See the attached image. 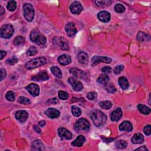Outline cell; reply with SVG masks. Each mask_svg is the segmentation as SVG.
<instances>
[{"instance_id":"6da1fadb","label":"cell","mask_w":151,"mask_h":151,"mask_svg":"<svg viewBox=\"0 0 151 151\" xmlns=\"http://www.w3.org/2000/svg\"><path fill=\"white\" fill-rule=\"evenodd\" d=\"M90 117L94 124L98 127L103 126L106 121L107 117L101 110H94L91 112Z\"/></svg>"},{"instance_id":"7a4b0ae2","label":"cell","mask_w":151,"mask_h":151,"mask_svg":"<svg viewBox=\"0 0 151 151\" xmlns=\"http://www.w3.org/2000/svg\"><path fill=\"white\" fill-rule=\"evenodd\" d=\"M30 40L37 45H44L46 43V38L38 30H34L31 32Z\"/></svg>"},{"instance_id":"3957f363","label":"cell","mask_w":151,"mask_h":151,"mask_svg":"<svg viewBox=\"0 0 151 151\" xmlns=\"http://www.w3.org/2000/svg\"><path fill=\"white\" fill-rule=\"evenodd\" d=\"M46 63V59L44 57H41L36 58L33 60H31L27 62L26 65L25 67L27 70H31L35 68L40 67Z\"/></svg>"},{"instance_id":"277c9868","label":"cell","mask_w":151,"mask_h":151,"mask_svg":"<svg viewBox=\"0 0 151 151\" xmlns=\"http://www.w3.org/2000/svg\"><path fill=\"white\" fill-rule=\"evenodd\" d=\"M90 123L89 121L86 119H80L75 123L74 128L78 132H87L90 129Z\"/></svg>"},{"instance_id":"5b68a950","label":"cell","mask_w":151,"mask_h":151,"mask_svg":"<svg viewBox=\"0 0 151 151\" xmlns=\"http://www.w3.org/2000/svg\"><path fill=\"white\" fill-rule=\"evenodd\" d=\"M24 16L27 21H32L34 17V10L31 4H25L23 6Z\"/></svg>"},{"instance_id":"8992f818","label":"cell","mask_w":151,"mask_h":151,"mask_svg":"<svg viewBox=\"0 0 151 151\" xmlns=\"http://www.w3.org/2000/svg\"><path fill=\"white\" fill-rule=\"evenodd\" d=\"M14 31V27L12 25L8 24L4 25L0 30V35L3 39H10L12 37Z\"/></svg>"},{"instance_id":"52a82bcc","label":"cell","mask_w":151,"mask_h":151,"mask_svg":"<svg viewBox=\"0 0 151 151\" xmlns=\"http://www.w3.org/2000/svg\"><path fill=\"white\" fill-rule=\"evenodd\" d=\"M91 62L93 65H96L100 63H110L112 62V59L107 57H103V56H93L91 59Z\"/></svg>"},{"instance_id":"ba28073f","label":"cell","mask_w":151,"mask_h":151,"mask_svg":"<svg viewBox=\"0 0 151 151\" xmlns=\"http://www.w3.org/2000/svg\"><path fill=\"white\" fill-rule=\"evenodd\" d=\"M26 89L30 93L31 95L33 97H36L39 95L40 88L39 86L36 84L31 83L26 87Z\"/></svg>"},{"instance_id":"9c48e42d","label":"cell","mask_w":151,"mask_h":151,"mask_svg":"<svg viewBox=\"0 0 151 151\" xmlns=\"http://www.w3.org/2000/svg\"><path fill=\"white\" fill-rule=\"evenodd\" d=\"M68 82L75 91H81L83 88V84L74 78H69Z\"/></svg>"},{"instance_id":"30bf717a","label":"cell","mask_w":151,"mask_h":151,"mask_svg":"<svg viewBox=\"0 0 151 151\" xmlns=\"http://www.w3.org/2000/svg\"><path fill=\"white\" fill-rule=\"evenodd\" d=\"M83 8L82 4L78 1H75L73 3L70 7V10L71 12L73 14L76 15L79 14L83 11Z\"/></svg>"},{"instance_id":"8fae6325","label":"cell","mask_w":151,"mask_h":151,"mask_svg":"<svg viewBox=\"0 0 151 151\" xmlns=\"http://www.w3.org/2000/svg\"><path fill=\"white\" fill-rule=\"evenodd\" d=\"M58 134L59 136L63 139L70 140L72 138V134L67 129L60 127L58 129Z\"/></svg>"},{"instance_id":"7c38bea8","label":"cell","mask_w":151,"mask_h":151,"mask_svg":"<svg viewBox=\"0 0 151 151\" xmlns=\"http://www.w3.org/2000/svg\"><path fill=\"white\" fill-rule=\"evenodd\" d=\"M122 110L121 108H116L115 110H113L110 115V119L113 122H118L119 121L122 116Z\"/></svg>"},{"instance_id":"4fadbf2b","label":"cell","mask_w":151,"mask_h":151,"mask_svg":"<svg viewBox=\"0 0 151 151\" xmlns=\"http://www.w3.org/2000/svg\"><path fill=\"white\" fill-rule=\"evenodd\" d=\"M54 39L56 40V42H54V43H56L57 44L59 45L62 50H69V44L67 43V41L65 39H64V37H55Z\"/></svg>"},{"instance_id":"5bb4252c","label":"cell","mask_w":151,"mask_h":151,"mask_svg":"<svg viewBox=\"0 0 151 151\" xmlns=\"http://www.w3.org/2000/svg\"><path fill=\"white\" fill-rule=\"evenodd\" d=\"M49 76L48 73L46 71H42L39 73H38L37 75L34 76L31 78L32 80L35 82H42V81H46L48 80Z\"/></svg>"},{"instance_id":"9a60e30c","label":"cell","mask_w":151,"mask_h":151,"mask_svg":"<svg viewBox=\"0 0 151 151\" xmlns=\"http://www.w3.org/2000/svg\"><path fill=\"white\" fill-rule=\"evenodd\" d=\"M15 116L18 121L21 122H24L27 120L28 118V114L25 110H19L15 113Z\"/></svg>"},{"instance_id":"2e32d148","label":"cell","mask_w":151,"mask_h":151,"mask_svg":"<svg viewBox=\"0 0 151 151\" xmlns=\"http://www.w3.org/2000/svg\"><path fill=\"white\" fill-rule=\"evenodd\" d=\"M58 62L62 66H66L71 63V57L67 54H63L60 55L57 59Z\"/></svg>"},{"instance_id":"e0dca14e","label":"cell","mask_w":151,"mask_h":151,"mask_svg":"<svg viewBox=\"0 0 151 151\" xmlns=\"http://www.w3.org/2000/svg\"><path fill=\"white\" fill-rule=\"evenodd\" d=\"M45 113L49 118L55 119L59 116L60 111L55 108H49L46 111Z\"/></svg>"},{"instance_id":"ac0fdd59","label":"cell","mask_w":151,"mask_h":151,"mask_svg":"<svg viewBox=\"0 0 151 151\" xmlns=\"http://www.w3.org/2000/svg\"><path fill=\"white\" fill-rule=\"evenodd\" d=\"M66 33L69 37H73L77 33L76 28L73 23H69L66 26Z\"/></svg>"},{"instance_id":"d6986e66","label":"cell","mask_w":151,"mask_h":151,"mask_svg":"<svg viewBox=\"0 0 151 151\" xmlns=\"http://www.w3.org/2000/svg\"><path fill=\"white\" fill-rule=\"evenodd\" d=\"M98 17L99 19V20H100L102 22L104 23H107L110 21L111 15L107 11H101L98 14Z\"/></svg>"},{"instance_id":"ffe728a7","label":"cell","mask_w":151,"mask_h":151,"mask_svg":"<svg viewBox=\"0 0 151 151\" xmlns=\"http://www.w3.org/2000/svg\"><path fill=\"white\" fill-rule=\"evenodd\" d=\"M70 73H71L76 78L79 79H83L85 77V73L79 69L72 68L70 70Z\"/></svg>"},{"instance_id":"44dd1931","label":"cell","mask_w":151,"mask_h":151,"mask_svg":"<svg viewBox=\"0 0 151 151\" xmlns=\"http://www.w3.org/2000/svg\"><path fill=\"white\" fill-rule=\"evenodd\" d=\"M78 59L80 63L86 64L89 62V57L87 53L84 51H80L78 54Z\"/></svg>"},{"instance_id":"7402d4cb","label":"cell","mask_w":151,"mask_h":151,"mask_svg":"<svg viewBox=\"0 0 151 151\" xmlns=\"http://www.w3.org/2000/svg\"><path fill=\"white\" fill-rule=\"evenodd\" d=\"M119 129L121 131L130 132L133 129L132 123L129 121H124L119 125Z\"/></svg>"},{"instance_id":"603a6c76","label":"cell","mask_w":151,"mask_h":151,"mask_svg":"<svg viewBox=\"0 0 151 151\" xmlns=\"http://www.w3.org/2000/svg\"><path fill=\"white\" fill-rule=\"evenodd\" d=\"M32 149L35 150H43L45 149V147L41 141L35 140L32 143Z\"/></svg>"},{"instance_id":"cb8c5ba5","label":"cell","mask_w":151,"mask_h":151,"mask_svg":"<svg viewBox=\"0 0 151 151\" xmlns=\"http://www.w3.org/2000/svg\"><path fill=\"white\" fill-rule=\"evenodd\" d=\"M131 141L134 144L142 143L144 141L143 136L141 134H136L132 137Z\"/></svg>"},{"instance_id":"d4e9b609","label":"cell","mask_w":151,"mask_h":151,"mask_svg":"<svg viewBox=\"0 0 151 151\" xmlns=\"http://www.w3.org/2000/svg\"><path fill=\"white\" fill-rule=\"evenodd\" d=\"M136 38L137 40L140 42H147L150 40L149 35L144 32H139L136 36Z\"/></svg>"},{"instance_id":"484cf974","label":"cell","mask_w":151,"mask_h":151,"mask_svg":"<svg viewBox=\"0 0 151 151\" xmlns=\"http://www.w3.org/2000/svg\"><path fill=\"white\" fill-rule=\"evenodd\" d=\"M85 142V136H83V135H79L76 138V139L75 141H74L72 142L71 145L73 146L80 147V146H82L83 145Z\"/></svg>"},{"instance_id":"4316f807","label":"cell","mask_w":151,"mask_h":151,"mask_svg":"<svg viewBox=\"0 0 151 151\" xmlns=\"http://www.w3.org/2000/svg\"><path fill=\"white\" fill-rule=\"evenodd\" d=\"M118 83H119L121 87L123 90L127 89L129 87V82H128L127 79L125 77H121L118 79Z\"/></svg>"},{"instance_id":"83f0119b","label":"cell","mask_w":151,"mask_h":151,"mask_svg":"<svg viewBox=\"0 0 151 151\" xmlns=\"http://www.w3.org/2000/svg\"><path fill=\"white\" fill-rule=\"evenodd\" d=\"M109 78L108 76L106 74H103L100 76L99 78L98 79L97 82L98 83L102 85L106 86L109 83Z\"/></svg>"},{"instance_id":"f1b7e54d","label":"cell","mask_w":151,"mask_h":151,"mask_svg":"<svg viewBox=\"0 0 151 151\" xmlns=\"http://www.w3.org/2000/svg\"><path fill=\"white\" fill-rule=\"evenodd\" d=\"M138 109L141 113H142V114L145 115H148L150 113V108L143 105H141V104L138 105Z\"/></svg>"},{"instance_id":"f546056e","label":"cell","mask_w":151,"mask_h":151,"mask_svg":"<svg viewBox=\"0 0 151 151\" xmlns=\"http://www.w3.org/2000/svg\"><path fill=\"white\" fill-rule=\"evenodd\" d=\"M51 71L52 73L55 76V77L58 78H61L62 77V71L60 69L59 67L57 66H54L51 68Z\"/></svg>"},{"instance_id":"4dcf8cb0","label":"cell","mask_w":151,"mask_h":151,"mask_svg":"<svg viewBox=\"0 0 151 151\" xmlns=\"http://www.w3.org/2000/svg\"><path fill=\"white\" fill-rule=\"evenodd\" d=\"M25 39L23 36H17L14 40V44L15 46H20L24 44Z\"/></svg>"},{"instance_id":"1f68e13d","label":"cell","mask_w":151,"mask_h":151,"mask_svg":"<svg viewBox=\"0 0 151 151\" xmlns=\"http://www.w3.org/2000/svg\"><path fill=\"white\" fill-rule=\"evenodd\" d=\"M71 112L75 117H79L82 114L81 109L76 106H73L71 107Z\"/></svg>"},{"instance_id":"d6a6232c","label":"cell","mask_w":151,"mask_h":151,"mask_svg":"<svg viewBox=\"0 0 151 151\" xmlns=\"http://www.w3.org/2000/svg\"><path fill=\"white\" fill-rule=\"evenodd\" d=\"M95 4L99 7H106L110 6L112 3L110 1H96Z\"/></svg>"},{"instance_id":"836d02e7","label":"cell","mask_w":151,"mask_h":151,"mask_svg":"<svg viewBox=\"0 0 151 151\" xmlns=\"http://www.w3.org/2000/svg\"><path fill=\"white\" fill-rule=\"evenodd\" d=\"M99 106L104 109H110L112 107V103L109 101H102L99 103Z\"/></svg>"},{"instance_id":"e575fe53","label":"cell","mask_w":151,"mask_h":151,"mask_svg":"<svg viewBox=\"0 0 151 151\" xmlns=\"http://www.w3.org/2000/svg\"><path fill=\"white\" fill-rule=\"evenodd\" d=\"M127 145V142L125 141H123V140H119L117 141L115 143V146H116L117 148L119 149H125L126 148Z\"/></svg>"},{"instance_id":"d590c367","label":"cell","mask_w":151,"mask_h":151,"mask_svg":"<svg viewBox=\"0 0 151 151\" xmlns=\"http://www.w3.org/2000/svg\"><path fill=\"white\" fill-rule=\"evenodd\" d=\"M7 9L10 11H14L17 8V3L15 1H10L7 6Z\"/></svg>"},{"instance_id":"8d00e7d4","label":"cell","mask_w":151,"mask_h":151,"mask_svg":"<svg viewBox=\"0 0 151 151\" xmlns=\"http://www.w3.org/2000/svg\"><path fill=\"white\" fill-rule=\"evenodd\" d=\"M58 95H59V99H62L63 100H67L69 98V93L64 91H62V90L59 91V93H58Z\"/></svg>"},{"instance_id":"74e56055","label":"cell","mask_w":151,"mask_h":151,"mask_svg":"<svg viewBox=\"0 0 151 151\" xmlns=\"http://www.w3.org/2000/svg\"><path fill=\"white\" fill-rule=\"evenodd\" d=\"M6 98L7 100L10 102H14L15 100V94L12 91H9L6 93Z\"/></svg>"},{"instance_id":"f35d334b","label":"cell","mask_w":151,"mask_h":151,"mask_svg":"<svg viewBox=\"0 0 151 151\" xmlns=\"http://www.w3.org/2000/svg\"><path fill=\"white\" fill-rule=\"evenodd\" d=\"M115 10L118 13H122L125 11V7L121 4H118L115 6Z\"/></svg>"},{"instance_id":"ab89813d","label":"cell","mask_w":151,"mask_h":151,"mask_svg":"<svg viewBox=\"0 0 151 151\" xmlns=\"http://www.w3.org/2000/svg\"><path fill=\"white\" fill-rule=\"evenodd\" d=\"M98 97V94L95 91H91L87 95V98L90 100H95Z\"/></svg>"},{"instance_id":"60d3db41","label":"cell","mask_w":151,"mask_h":151,"mask_svg":"<svg viewBox=\"0 0 151 151\" xmlns=\"http://www.w3.org/2000/svg\"><path fill=\"white\" fill-rule=\"evenodd\" d=\"M37 53V49L35 47H34V46L31 47L27 52V54L29 56L35 55Z\"/></svg>"},{"instance_id":"b9f144b4","label":"cell","mask_w":151,"mask_h":151,"mask_svg":"<svg viewBox=\"0 0 151 151\" xmlns=\"http://www.w3.org/2000/svg\"><path fill=\"white\" fill-rule=\"evenodd\" d=\"M18 102H19V103H20L21 104H24V105H28L31 103V101L29 99L23 97V96H21L19 98Z\"/></svg>"},{"instance_id":"7bdbcfd3","label":"cell","mask_w":151,"mask_h":151,"mask_svg":"<svg viewBox=\"0 0 151 151\" xmlns=\"http://www.w3.org/2000/svg\"><path fill=\"white\" fill-rule=\"evenodd\" d=\"M106 90L109 92V93H115L116 91V89L115 88V87L114 86L113 84H109V85H106Z\"/></svg>"},{"instance_id":"ee69618b","label":"cell","mask_w":151,"mask_h":151,"mask_svg":"<svg viewBox=\"0 0 151 151\" xmlns=\"http://www.w3.org/2000/svg\"><path fill=\"white\" fill-rule=\"evenodd\" d=\"M18 62V59L15 57H12V58L6 60V63L9 65H14Z\"/></svg>"},{"instance_id":"f6af8a7d","label":"cell","mask_w":151,"mask_h":151,"mask_svg":"<svg viewBox=\"0 0 151 151\" xmlns=\"http://www.w3.org/2000/svg\"><path fill=\"white\" fill-rule=\"evenodd\" d=\"M124 69V66L123 65H119L116 66L114 69V73L116 74H119Z\"/></svg>"},{"instance_id":"bcb514c9","label":"cell","mask_w":151,"mask_h":151,"mask_svg":"<svg viewBox=\"0 0 151 151\" xmlns=\"http://www.w3.org/2000/svg\"><path fill=\"white\" fill-rule=\"evenodd\" d=\"M150 128H151V126H150V125H146V126L144 127L143 132H144V133L146 135H147V136L150 135V134H151Z\"/></svg>"},{"instance_id":"7dc6e473","label":"cell","mask_w":151,"mask_h":151,"mask_svg":"<svg viewBox=\"0 0 151 151\" xmlns=\"http://www.w3.org/2000/svg\"><path fill=\"white\" fill-rule=\"evenodd\" d=\"M102 71L103 73H104L105 74H107V73H110L112 71V69L109 66H105L104 67H103L102 69Z\"/></svg>"},{"instance_id":"c3c4849f","label":"cell","mask_w":151,"mask_h":151,"mask_svg":"<svg viewBox=\"0 0 151 151\" xmlns=\"http://www.w3.org/2000/svg\"><path fill=\"white\" fill-rule=\"evenodd\" d=\"M58 103V100L56 98H53V99H49L47 103H48V105H55Z\"/></svg>"},{"instance_id":"681fc988","label":"cell","mask_w":151,"mask_h":151,"mask_svg":"<svg viewBox=\"0 0 151 151\" xmlns=\"http://www.w3.org/2000/svg\"><path fill=\"white\" fill-rule=\"evenodd\" d=\"M6 76V70L1 69V80L2 81Z\"/></svg>"},{"instance_id":"f907efd6","label":"cell","mask_w":151,"mask_h":151,"mask_svg":"<svg viewBox=\"0 0 151 151\" xmlns=\"http://www.w3.org/2000/svg\"><path fill=\"white\" fill-rule=\"evenodd\" d=\"M6 54H7L6 51H3V50L0 51V57H0V59H1V60L3 59L4 57L6 55Z\"/></svg>"},{"instance_id":"816d5d0a","label":"cell","mask_w":151,"mask_h":151,"mask_svg":"<svg viewBox=\"0 0 151 151\" xmlns=\"http://www.w3.org/2000/svg\"><path fill=\"white\" fill-rule=\"evenodd\" d=\"M135 150H143V151H146V150H148V149L145 147V146H143L142 147H140L139 148H137L135 149Z\"/></svg>"},{"instance_id":"f5cc1de1","label":"cell","mask_w":151,"mask_h":151,"mask_svg":"<svg viewBox=\"0 0 151 151\" xmlns=\"http://www.w3.org/2000/svg\"><path fill=\"white\" fill-rule=\"evenodd\" d=\"M34 130L37 132V133H39V134L41 133V129L39 127H37V126H34Z\"/></svg>"},{"instance_id":"db71d44e","label":"cell","mask_w":151,"mask_h":151,"mask_svg":"<svg viewBox=\"0 0 151 151\" xmlns=\"http://www.w3.org/2000/svg\"><path fill=\"white\" fill-rule=\"evenodd\" d=\"M4 13H5V10L4 8L2 6H1L0 7V14H1V15H3Z\"/></svg>"},{"instance_id":"11a10c76","label":"cell","mask_w":151,"mask_h":151,"mask_svg":"<svg viewBox=\"0 0 151 151\" xmlns=\"http://www.w3.org/2000/svg\"><path fill=\"white\" fill-rule=\"evenodd\" d=\"M39 125L41 126V127H43L45 125H46V122L44 121H40L39 123Z\"/></svg>"}]
</instances>
